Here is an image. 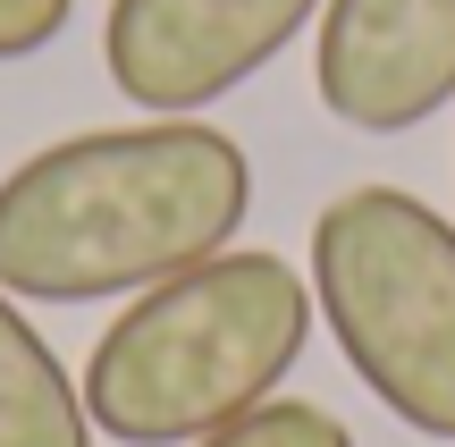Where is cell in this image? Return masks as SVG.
<instances>
[{"label": "cell", "mask_w": 455, "mask_h": 447, "mask_svg": "<svg viewBox=\"0 0 455 447\" xmlns=\"http://www.w3.org/2000/svg\"><path fill=\"white\" fill-rule=\"evenodd\" d=\"M312 304L405 431L455 439V228L405 186H346L312 220Z\"/></svg>", "instance_id": "3957f363"}, {"label": "cell", "mask_w": 455, "mask_h": 447, "mask_svg": "<svg viewBox=\"0 0 455 447\" xmlns=\"http://www.w3.org/2000/svg\"><path fill=\"white\" fill-rule=\"evenodd\" d=\"M312 279L278 253H212L144 287L84 355V414L127 447H195L278 397L312 347Z\"/></svg>", "instance_id": "7a4b0ae2"}, {"label": "cell", "mask_w": 455, "mask_h": 447, "mask_svg": "<svg viewBox=\"0 0 455 447\" xmlns=\"http://www.w3.org/2000/svg\"><path fill=\"white\" fill-rule=\"evenodd\" d=\"M253 161L203 118L60 135L0 178V287L17 304L144 296L236 245Z\"/></svg>", "instance_id": "6da1fadb"}, {"label": "cell", "mask_w": 455, "mask_h": 447, "mask_svg": "<svg viewBox=\"0 0 455 447\" xmlns=\"http://www.w3.org/2000/svg\"><path fill=\"white\" fill-rule=\"evenodd\" d=\"M312 17L321 0H110L101 68L144 118H195L253 84Z\"/></svg>", "instance_id": "277c9868"}, {"label": "cell", "mask_w": 455, "mask_h": 447, "mask_svg": "<svg viewBox=\"0 0 455 447\" xmlns=\"http://www.w3.org/2000/svg\"><path fill=\"white\" fill-rule=\"evenodd\" d=\"M0 447H93V414L51 338L0 287Z\"/></svg>", "instance_id": "8992f818"}, {"label": "cell", "mask_w": 455, "mask_h": 447, "mask_svg": "<svg viewBox=\"0 0 455 447\" xmlns=\"http://www.w3.org/2000/svg\"><path fill=\"white\" fill-rule=\"evenodd\" d=\"M76 17V0H0V60H34L51 51Z\"/></svg>", "instance_id": "ba28073f"}, {"label": "cell", "mask_w": 455, "mask_h": 447, "mask_svg": "<svg viewBox=\"0 0 455 447\" xmlns=\"http://www.w3.org/2000/svg\"><path fill=\"white\" fill-rule=\"evenodd\" d=\"M312 93L355 135H413L455 101V0H321Z\"/></svg>", "instance_id": "5b68a950"}, {"label": "cell", "mask_w": 455, "mask_h": 447, "mask_svg": "<svg viewBox=\"0 0 455 447\" xmlns=\"http://www.w3.org/2000/svg\"><path fill=\"white\" fill-rule=\"evenodd\" d=\"M195 447H355V431H346L329 405H304V397H270L253 405L244 422H228V431L195 439Z\"/></svg>", "instance_id": "52a82bcc"}]
</instances>
